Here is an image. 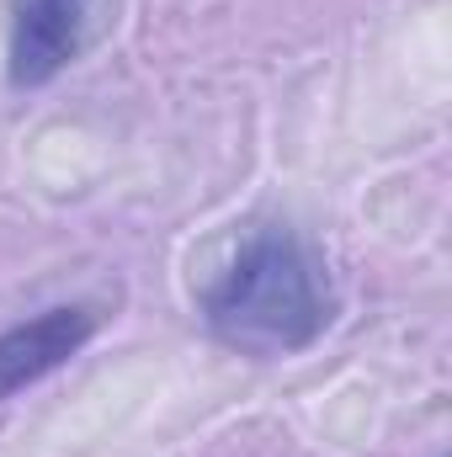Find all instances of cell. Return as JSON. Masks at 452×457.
<instances>
[{"instance_id":"obj_3","label":"cell","mask_w":452,"mask_h":457,"mask_svg":"<svg viewBox=\"0 0 452 457\" xmlns=\"http://www.w3.org/2000/svg\"><path fill=\"white\" fill-rule=\"evenodd\" d=\"M96 325L102 320L86 303H59V309H43L11 330H0V404L32 383H43L48 372H59L70 356H80L86 341L96 336Z\"/></svg>"},{"instance_id":"obj_2","label":"cell","mask_w":452,"mask_h":457,"mask_svg":"<svg viewBox=\"0 0 452 457\" xmlns=\"http://www.w3.org/2000/svg\"><path fill=\"white\" fill-rule=\"evenodd\" d=\"M91 0H11L5 27V75L16 91L48 86L80 48Z\"/></svg>"},{"instance_id":"obj_1","label":"cell","mask_w":452,"mask_h":457,"mask_svg":"<svg viewBox=\"0 0 452 457\" xmlns=\"http://www.w3.org/2000/svg\"><path fill=\"white\" fill-rule=\"evenodd\" d=\"M203 320L224 345L250 356L304 351L331 325L325 266L293 228H255L203 293Z\"/></svg>"}]
</instances>
